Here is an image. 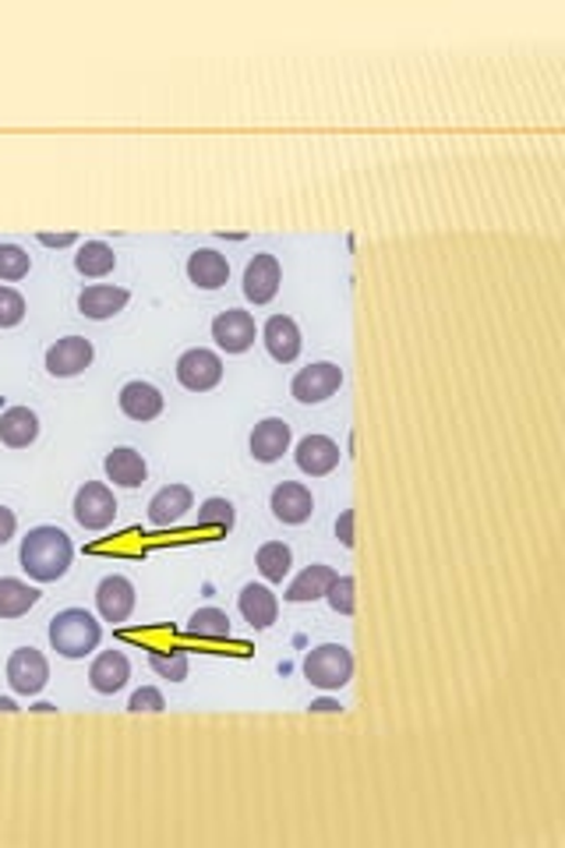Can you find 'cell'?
<instances>
[{
    "label": "cell",
    "mask_w": 565,
    "mask_h": 848,
    "mask_svg": "<svg viewBox=\"0 0 565 848\" xmlns=\"http://www.w3.org/2000/svg\"><path fill=\"white\" fill-rule=\"evenodd\" d=\"M71 559H75V545L71 537L53 527V523H42V527H33L22 537L18 548V562L28 579L36 584H53L71 570Z\"/></svg>",
    "instance_id": "1"
},
{
    "label": "cell",
    "mask_w": 565,
    "mask_h": 848,
    "mask_svg": "<svg viewBox=\"0 0 565 848\" xmlns=\"http://www.w3.org/2000/svg\"><path fill=\"white\" fill-rule=\"evenodd\" d=\"M99 644H103V622L85 608H64L50 619V647L61 658H89Z\"/></svg>",
    "instance_id": "2"
},
{
    "label": "cell",
    "mask_w": 565,
    "mask_h": 848,
    "mask_svg": "<svg viewBox=\"0 0 565 848\" xmlns=\"http://www.w3.org/2000/svg\"><path fill=\"white\" fill-rule=\"evenodd\" d=\"M304 678L315 689L336 693L343 689L353 678V654L343 644H322L315 650H307L304 658Z\"/></svg>",
    "instance_id": "3"
},
{
    "label": "cell",
    "mask_w": 565,
    "mask_h": 848,
    "mask_svg": "<svg viewBox=\"0 0 565 848\" xmlns=\"http://www.w3.org/2000/svg\"><path fill=\"white\" fill-rule=\"evenodd\" d=\"M339 386H343V367L332 364V361H315V364H307L293 375L290 396L297 403L315 407V403L332 400V396L339 392Z\"/></svg>",
    "instance_id": "4"
},
{
    "label": "cell",
    "mask_w": 565,
    "mask_h": 848,
    "mask_svg": "<svg viewBox=\"0 0 565 848\" xmlns=\"http://www.w3.org/2000/svg\"><path fill=\"white\" fill-rule=\"evenodd\" d=\"M71 513H75L78 527H85V531H106V527H113V520H117V499H113V491L103 485V481H85V485L75 491Z\"/></svg>",
    "instance_id": "5"
},
{
    "label": "cell",
    "mask_w": 565,
    "mask_h": 848,
    "mask_svg": "<svg viewBox=\"0 0 565 848\" xmlns=\"http://www.w3.org/2000/svg\"><path fill=\"white\" fill-rule=\"evenodd\" d=\"M50 683V661L36 647H18L8 658V686L18 697H39Z\"/></svg>",
    "instance_id": "6"
},
{
    "label": "cell",
    "mask_w": 565,
    "mask_h": 848,
    "mask_svg": "<svg viewBox=\"0 0 565 848\" xmlns=\"http://www.w3.org/2000/svg\"><path fill=\"white\" fill-rule=\"evenodd\" d=\"M177 382L188 392H209L223 382V358L216 350L191 347L177 358Z\"/></svg>",
    "instance_id": "7"
},
{
    "label": "cell",
    "mask_w": 565,
    "mask_h": 848,
    "mask_svg": "<svg viewBox=\"0 0 565 848\" xmlns=\"http://www.w3.org/2000/svg\"><path fill=\"white\" fill-rule=\"evenodd\" d=\"M254 336H259V325H254L251 311H240V308H226L212 319V339L216 347L226 353H244L251 350Z\"/></svg>",
    "instance_id": "8"
},
{
    "label": "cell",
    "mask_w": 565,
    "mask_h": 848,
    "mask_svg": "<svg viewBox=\"0 0 565 848\" xmlns=\"http://www.w3.org/2000/svg\"><path fill=\"white\" fill-rule=\"evenodd\" d=\"M92 358H96V350H92V339H85V336H64V339H56V344L47 350V372L53 375V378H75V375H81L85 367L92 364Z\"/></svg>",
    "instance_id": "9"
},
{
    "label": "cell",
    "mask_w": 565,
    "mask_h": 848,
    "mask_svg": "<svg viewBox=\"0 0 565 848\" xmlns=\"http://www.w3.org/2000/svg\"><path fill=\"white\" fill-rule=\"evenodd\" d=\"M268 509H273V516L279 523H287V527H301V523H307L311 513H315V499H311V488L301 485V481H282V485H276L273 495H268Z\"/></svg>",
    "instance_id": "10"
},
{
    "label": "cell",
    "mask_w": 565,
    "mask_h": 848,
    "mask_svg": "<svg viewBox=\"0 0 565 848\" xmlns=\"http://www.w3.org/2000/svg\"><path fill=\"white\" fill-rule=\"evenodd\" d=\"M96 608H99V619L103 622H127V615L135 612V584L121 573H110L99 579L96 587Z\"/></svg>",
    "instance_id": "11"
},
{
    "label": "cell",
    "mask_w": 565,
    "mask_h": 848,
    "mask_svg": "<svg viewBox=\"0 0 565 848\" xmlns=\"http://www.w3.org/2000/svg\"><path fill=\"white\" fill-rule=\"evenodd\" d=\"M279 283H282L279 259H276V254L262 251V254H254V259L248 262L240 290H244V297L251 304H268L279 294Z\"/></svg>",
    "instance_id": "12"
},
{
    "label": "cell",
    "mask_w": 565,
    "mask_h": 848,
    "mask_svg": "<svg viewBox=\"0 0 565 848\" xmlns=\"http://www.w3.org/2000/svg\"><path fill=\"white\" fill-rule=\"evenodd\" d=\"M293 446V432L290 424L282 417H265L251 428V438H248V449L251 457L259 463H276L282 460V452H290Z\"/></svg>",
    "instance_id": "13"
},
{
    "label": "cell",
    "mask_w": 565,
    "mask_h": 848,
    "mask_svg": "<svg viewBox=\"0 0 565 848\" xmlns=\"http://www.w3.org/2000/svg\"><path fill=\"white\" fill-rule=\"evenodd\" d=\"M194 509V495L188 485H166L149 499V523L160 531L177 527V523Z\"/></svg>",
    "instance_id": "14"
},
{
    "label": "cell",
    "mask_w": 565,
    "mask_h": 848,
    "mask_svg": "<svg viewBox=\"0 0 565 848\" xmlns=\"http://www.w3.org/2000/svg\"><path fill=\"white\" fill-rule=\"evenodd\" d=\"M293 460L301 466V474L307 477H325L339 466V446L329 435H304L293 446Z\"/></svg>",
    "instance_id": "15"
},
{
    "label": "cell",
    "mask_w": 565,
    "mask_h": 848,
    "mask_svg": "<svg viewBox=\"0 0 565 848\" xmlns=\"http://www.w3.org/2000/svg\"><path fill=\"white\" fill-rule=\"evenodd\" d=\"M262 344H265L273 361L293 364L297 358H301L304 339H301V329H297V322L290 315H273L262 325Z\"/></svg>",
    "instance_id": "16"
},
{
    "label": "cell",
    "mask_w": 565,
    "mask_h": 848,
    "mask_svg": "<svg viewBox=\"0 0 565 848\" xmlns=\"http://www.w3.org/2000/svg\"><path fill=\"white\" fill-rule=\"evenodd\" d=\"M237 608H240V619H244L251 629H268L279 619V598L268 584H244L240 587Z\"/></svg>",
    "instance_id": "17"
},
{
    "label": "cell",
    "mask_w": 565,
    "mask_h": 848,
    "mask_svg": "<svg viewBox=\"0 0 565 848\" xmlns=\"http://www.w3.org/2000/svg\"><path fill=\"white\" fill-rule=\"evenodd\" d=\"M127 678H131V661H127L124 650H103L89 664V686L96 693H103V697L121 693L127 686Z\"/></svg>",
    "instance_id": "18"
},
{
    "label": "cell",
    "mask_w": 565,
    "mask_h": 848,
    "mask_svg": "<svg viewBox=\"0 0 565 848\" xmlns=\"http://www.w3.org/2000/svg\"><path fill=\"white\" fill-rule=\"evenodd\" d=\"M131 301V294L124 287H113V283H92L78 294V311L92 322H106L117 311H124V304Z\"/></svg>",
    "instance_id": "19"
},
{
    "label": "cell",
    "mask_w": 565,
    "mask_h": 848,
    "mask_svg": "<svg viewBox=\"0 0 565 848\" xmlns=\"http://www.w3.org/2000/svg\"><path fill=\"white\" fill-rule=\"evenodd\" d=\"M117 403H121V414L124 417H131V421H155L163 414V392L152 386V382H141V378H135V382H127V386L121 389V396H117Z\"/></svg>",
    "instance_id": "20"
},
{
    "label": "cell",
    "mask_w": 565,
    "mask_h": 848,
    "mask_svg": "<svg viewBox=\"0 0 565 848\" xmlns=\"http://www.w3.org/2000/svg\"><path fill=\"white\" fill-rule=\"evenodd\" d=\"M188 279L198 290H219L230 279V262L216 248H198L188 254Z\"/></svg>",
    "instance_id": "21"
},
{
    "label": "cell",
    "mask_w": 565,
    "mask_h": 848,
    "mask_svg": "<svg viewBox=\"0 0 565 848\" xmlns=\"http://www.w3.org/2000/svg\"><path fill=\"white\" fill-rule=\"evenodd\" d=\"M103 471H106V477H110L117 488H138V485H146V477H149V463H146V457H141L138 449H131V446H117L113 452H106Z\"/></svg>",
    "instance_id": "22"
},
{
    "label": "cell",
    "mask_w": 565,
    "mask_h": 848,
    "mask_svg": "<svg viewBox=\"0 0 565 848\" xmlns=\"http://www.w3.org/2000/svg\"><path fill=\"white\" fill-rule=\"evenodd\" d=\"M39 438V417L28 407H8L0 414V442L8 449H25Z\"/></svg>",
    "instance_id": "23"
},
{
    "label": "cell",
    "mask_w": 565,
    "mask_h": 848,
    "mask_svg": "<svg viewBox=\"0 0 565 848\" xmlns=\"http://www.w3.org/2000/svg\"><path fill=\"white\" fill-rule=\"evenodd\" d=\"M336 579V570L332 565H322V562H315V565H307V570H301L293 579H290V587H287V598L290 604H307V601H318V598H325V590H329V584Z\"/></svg>",
    "instance_id": "24"
},
{
    "label": "cell",
    "mask_w": 565,
    "mask_h": 848,
    "mask_svg": "<svg viewBox=\"0 0 565 848\" xmlns=\"http://www.w3.org/2000/svg\"><path fill=\"white\" fill-rule=\"evenodd\" d=\"M188 636L191 640H205V644H223L234 636V626H230V615L223 612V608H198V612L188 619Z\"/></svg>",
    "instance_id": "25"
},
{
    "label": "cell",
    "mask_w": 565,
    "mask_h": 848,
    "mask_svg": "<svg viewBox=\"0 0 565 848\" xmlns=\"http://www.w3.org/2000/svg\"><path fill=\"white\" fill-rule=\"evenodd\" d=\"M39 601V590L18 576H0V619H22L33 612Z\"/></svg>",
    "instance_id": "26"
},
{
    "label": "cell",
    "mask_w": 565,
    "mask_h": 848,
    "mask_svg": "<svg viewBox=\"0 0 565 848\" xmlns=\"http://www.w3.org/2000/svg\"><path fill=\"white\" fill-rule=\"evenodd\" d=\"M75 269L89 279H103L117 269V254H113L106 240H85V245L75 251Z\"/></svg>",
    "instance_id": "27"
},
{
    "label": "cell",
    "mask_w": 565,
    "mask_h": 848,
    "mask_svg": "<svg viewBox=\"0 0 565 848\" xmlns=\"http://www.w3.org/2000/svg\"><path fill=\"white\" fill-rule=\"evenodd\" d=\"M254 565H259V573H262L265 584H282V579L290 576L293 551H290V545H282V541H265L259 551H254Z\"/></svg>",
    "instance_id": "28"
},
{
    "label": "cell",
    "mask_w": 565,
    "mask_h": 848,
    "mask_svg": "<svg viewBox=\"0 0 565 848\" xmlns=\"http://www.w3.org/2000/svg\"><path fill=\"white\" fill-rule=\"evenodd\" d=\"M237 523V509L230 499H219V495H212V499H205L202 506H198V527L202 531H219V534H230Z\"/></svg>",
    "instance_id": "29"
},
{
    "label": "cell",
    "mask_w": 565,
    "mask_h": 848,
    "mask_svg": "<svg viewBox=\"0 0 565 848\" xmlns=\"http://www.w3.org/2000/svg\"><path fill=\"white\" fill-rule=\"evenodd\" d=\"M149 669L160 675V678H166V683H184V678H188L191 661H188V654H184V650H152V654H149Z\"/></svg>",
    "instance_id": "30"
},
{
    "label": "cell",
    "mask_w": 565,
    "mask_h": 848,
    "mask_svg": "<svg viewBox=\"0 0 565 848\" xmlns=\"http://www.w3.org/2000/svg\"><path fill=\"white\" fill-rule=\"evenodd\" d=\"M325 601H329L336 615H353V608H357V579L336 573L329 590H325Z\"/></svg>",
    "instance_id": "31"
},
{
    "label": "cell",
    "mask_w": 565,
    "mask_h": 848,
    "mask_svg": "<svg viewBox=\"0 0 565 848\" xmlns=\"http://www.w3.org/2000/svg\"><path fill=\"white\" fill-rule=\"evenodd\" d=\"M28 269H33V259H28V251L18 248V245H0V279H25Z\"/></svg>",
    "instance_id": "32"
},
{
    "label": "cell",
    "mask_w": 565,
    "mask_h": 848,
    "mask_svg": "<svg viewBox=\"0 0 565 848\" xmlns=\"http://www.w3.org/2000/svg\"><path fill=\"white\" fill-rule=\"evenodd\" d=\"M25 319V297L14 287H0V329H14Z\"/></svg>",
    "instance_id": "33"
},
{
    "label": "cell",
    "mask_w": 565,
    "mask_h": 848,
    "mask_svg": "<svg viewBox=\"0 0 565 848\" xmlns=\"http://www.w3.org/2000/svg\"><path fill=\"white\" fill-rule=\"evenodd\" d=\"M127 711H135V714H141V711L160 714V711H166V697L155 686H141V689L131 693V700H127Z\"/></svg>",
    "instance_id": "34"
},
{
    "label": "cell",
    "mask_w": 565,
    "mask_h": 848,
    "mask_svg": "<svg viewBox=\"0 0 565 848\" xmlns=\"http://www.w3.org/2000/svg\"><path fill=\"white\" fill-rule=\"evenodd\" d=\"M336 537H339V545H343V548H353V509H343V513H339Z\"/></svg>",
    "instance_id": "35"
},
{
    "label": "cell",
    "mask_w": 565,
    "mask_h": 848,
    "mask_svg": "<svg viewBox=\"0 0 565 848\" xmlns=\"http://www.w3.org/2000/svg\"><path fill=\"white\" fill-rule=\"evenodd\" d=\"M14 531H18V516H14V509L0 506V548H4V545L11 541Z\"/></svg>",
    "instance_id": "36"
},
{
    "label": "cell",
    "mask_w": 565,
    "mask_h": 848,
    "mask_svg": "<svg viewBox=\"0 0 565 848\" xmlns=\"http://www.w3.org/2000/svg\"><path fill=\"white\" fill-rule=\"evenodd\" d=\"M78 240V234H39V245H47V248H67V245H75Z\"/></svg>",
    "instance_id": "37"
},
{
    "label": "cell",
    "mask_w": 565,
    "mask_h": 848,
    "mask_svg": "<svg viewBox=\"0 0 565 848\" xmlns=\"http://www.w3.org/2000/svg\"><path fill=\"white\" fill-rule=\"evenodd\" d=\"M311 711H315V714H325V711H343V707H339L336 700H315V703H311Z\"/></svg>",
    "instance_id": "38"
},
{
    "label": "cell",
    "mask_w": 565,
    "mask_h": 848,
    "mask_svg": "<svg viewBox=\"0 0 565 848\" xmlns=\"http://www.w3.org/2000/svg\"><path fill=\"white\" fill-rule=\"evenodd\" d=\"M0 711H8V714H11V711H18V703H14L11 697H0Z\"/></svg>",
    "instance_id": "39"
}]
</instances>
